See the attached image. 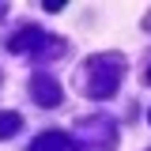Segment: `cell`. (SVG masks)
Listing matches in <instances>:
<instances>
[{
    "label": "cell",
    "mask_w": 151,
    "mask_h": 151,
    "mask_svg": "<svg viewBox=\"0 0 151 151\" xmlns=\"http://www.w3.org/2000/svg\"><path fill=\"white\" fill-rule=\"evenodd\" d=\"M121 57L113 53H102V57H91L87 64H83V79H79V87H83V94H91V98H106V94L117 87V79H121Z\"/></svg>",
    "instance_id": "1"
},
{
    "label": "cell",
    "mask_w": 151,
    "mask_h": 151,
    "mask_svg": "<svg viewBox=\"0 0 151 151\" xmlns=\"http://www.w3.org/2000/svg\"><path fill=\"white\" fill-rule=\"evenodd\" d=\"M30 91H34L38 106H57V102H60V83H57L53 76H34Z\"/></svg>",
    "instance_id": "2"
},
{
    "label": "cell",
    "mask_w": 151,
    "mask_h": 151,
    "mask_svg": "<svg viewBox=\"0 0 151 151\" xmlns=\"http://www.w3.org/2000/svg\"><path fill=\"white\" fill-rule=\"evenodd\" d=\"M30 151H68V140L60 132H42L34 144H30Z\"/></svg>",
    "instance_id": "3"
},
{
    "label": "cell",
    "mask_w": 151,
    "mask_h": 151,
    "mask_svg": "<svg viewBox=\"0 0 151 151\" xmlns=\"http://www.w3.org/2000/svg\"><path fill=\"white\" fill-rule=\"evenodd\" d=\"M34 42H45V34H42L38 27H30V30H23V34L12 38V49H15V53H30V49H34Z\"/></svg>",
    "instance_id": "4"
},
{
    "label": "cell",
    "mask_w": 151,
    "mask_h": 151,
    "mask_svg": "<svg viewBox=\"0 0 151 151\" xmlns=\"http://www.w3.org/2000/svg\"><path fill=\"white\" fill-rule=\"evenodd\" d=\"M19 113H0V140H8V136H15L19 132Z\"/></svg>",
    "instance_id": "5"
},
{
    "label": "cell",
    "mask_w": 151,
    "mask_h": 151,
    "mask_svg": "<svg viewBox=\"0 0 151 151\" xmlns=\"http://www.w3.org/2000/svg\"><path fill=\"white\" fill-rule=\"evenodd\" d=\"M147 83H151V68H147Z\"/></svg>",
    "instance_id": "6"
}]
</instances>
